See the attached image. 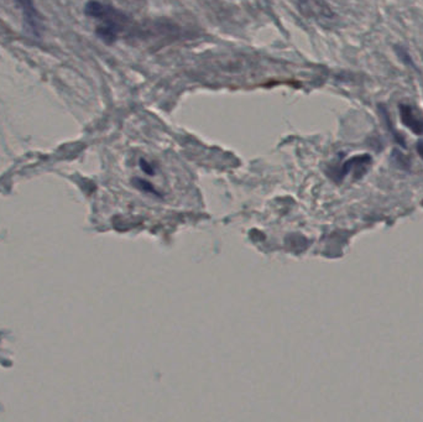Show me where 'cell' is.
Returning <instances> with one entry per match:
<instances>
[{"mask_svg": "<svg viewBox=\"0 0 423 422\" xmlns=\"http://www.w3.org/2000/svg\"><path fill=\"white\" fill-rule=\"evenodd\" d=\"M84 11L88 16L102 21V25L110 26L118 32L124 30L125 27L129 25V16L124 14L123 11H118L117 8L104 4L97 0L88 1Z\"/></svg>", "mask_w": 423, "mask_h": 422, "instance_id": "obj_1", "label": "cell"}, {"mask_svg": "<svg viewBox=\"0 0 423 422\" xmlns=\"http://www.w3.org/2000/svg\"><path fill=\"white\" fill-rule=\"evenodd\" d=\"M299 9L306 18L320 23L330 21L334 18V13L325 0H299Z\"/></svg>", "mask_w": 423, "mask_h": 422, "instance_id": "obj_2", "label": "cell"}, {"mask_svg": "<svg viewBox=\"0 0 423 422\" xmlns=\"http://www.w3.org/2000/svg\"><path fill=\"white\" fill-rule=\"evenodd\" d=\"M400 115L403 123L416 135L423 134V120L413 113V109L408 104L400 106Z\"/></svg>", "mask_w": 423, "mask_h": 422, "instance_id": "obj_3", "label": "cell"}, {"mask_svg": "<svg viewBox=\"0 0 423 422\" xmlns=\"http://www.w3.org/2000/svg\"><path fill=\"white\" fill-rule=\"evenodd\" d=\"M15 1L18 3V6H20L27 25L30 26V29H32L34 32H39L40 20L37 16V9L32 6V0H15Z\"/></svg>", "mask_w": 423, "mask_h": 422, "instance_id": "obj_4", "label": "cell"}, {"mask_svg": "<svg viewBox=\"0 0 423 422\" xmlns=\"http://www.w3.org/2000/svg\"><path fill=\"white\" fill-rule=\"evenodd\" d=\"M96 32H97V37L100 40H103L105 44H113L118 39V31L113 29V27H110V26L99 25Z\"/></svg>", "mask_w": 423, "mask_h": 422, "instance_id": "obj_5", "label": "cell"}, {"mask_svg": "<svg viewBox=\"0 0 423 422\" xmlns=\"http://www.w3.org/2000/svg\"><path fill=\"white\" fill-rule=\"evenodd\" d=\"M417 151L418 154L421 155V156H422L423 158V141H421V143H418Z\"/></svg>", "mask_w": 423, "mask_h": 422, "instance_id": "obj_6", "label": "cell"}]
</instances>
